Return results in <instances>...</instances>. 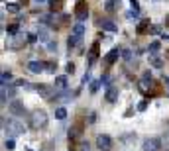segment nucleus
I'll use <instances>...</instances> for the list:
<instances>
[{
	"label": "nucleus",
	"instance_id": "29",
	"mask_svg": "<svg viewBox=\"0 0 169 151\" xmlns=\"http://www.w3.org/2000/svg\"><path fill=\"white\" fill-rule=\"evenodd\" d=\"M73 71H75V65H73V63H67V73H73Z\"/></svg>",
	"mask_w": 169,
	"mask_h": 151
},
{
	"label": "nucleus",
	"instance_id": "34",
	"mask_svg": "<svg viewBox=\"0 0 169 151\" xmlns=\"http://www.w3.org/2000/svg\"><path fill=\"white\" fill-rule=\"evenodd\" d=\"M35 2H39V4H41V2H43V0H35Z\"/></svg>",
	"mask_w": 169,
	"mask_h": 151
},
{
	"label": "nucleus",
	"instance_id": "20",
	"mask_svg": "<svg viewBox=\"0 0 169 151\" xmlns=\"http://www.w3.org/2000/svg\"><path fill=\"white\" fill-rule=\"evenodd\" d=\"M6 8L10 10V12H14V14H18V12H20V6H18L16 2H10V4H6Z\"/></svg>",
	"mask_w": 169,
	"mask_h": 151
},
{
	"label": "nucleus",
	"instance_id": "31",
	"mask_svg": "<svg viewBox=\"0 0 169 151\" xmlns=\"http://www.w3.org/2000/svg\"><path fill=\"white\" fill-rule=\"evenodd\" d=\"M146 28H147V22H144V24H140V26H138V31H144Z\"/></svg>",
	"mask_w": 169,
	"mask_h": 151
},
{
	"label": "nucleus",
	"instance_id": "13",
	"mask_svg": "<svg viewBox=\"0 0 169 151\" xmlns=\"http://www.w3.org/2000/svg\"><path fill=\"white\" fill-rule=\"evenodd\" d=\"M83 34H84V24H83V22H79V24L73 26V35H77L79 39H81Z\"/></svg>",
	"mask_w": 169,
	"mask_h": 151
},
{
	"label": "nucleus",
	"instance_id": "32",
	"mask_svg": "<svg viewBox=\"0 0 169 151\" xmlns=\"http://www.w3.org/2000/svg\"><path fill=\"white\" fill-rule=\"evenodd\" d=\"M146 106H147V102H140V104H138V110H146Z\"/></svg>",
	"mask_w": 169,
	"mask_h": 151
},
{
	"label": "nucleus",
	"instance_id": "8",
	"mask_svg": "<svg viewBox=\"0 0 169 151\" xmlns=\"http://www.w3.org/2000/svg\"><path fill=\"white\" fill-rule=\"evenodd\" d=\"M120 55H122V49H120V47H114V49H110V51H108V55L104 57V63H106V65H112Z\"/></svg>",
	"mask_w": 169,
	"mask_h": 151
},
{
	"label": "nucleus",
	"instance_id": "14",
	"mask_svg": "<svg viewBox=\"0 0 169 151\" xmlns=\"http://www.w3.org/2000/svg\"><path fill=\"white\" fill-rule=\"evenodd\" d=\"M159 47H161V43H159V41H151V43H150V47H147V51H150V55H157V51H159Z\"/></svg>",
	"mask_w": 169,
	"mask_h": 151
},
{
	"label": "nucleus",
	"instance_id": "35",
	"mask_svg": "<svg viewBox=\"0 0 169 151\" xmlns=\"http://www.w3.org/2000/svg\"><path fill=\"white\" fill-rule=\"evenodd\" d=\"M167 151H169V147H167Z\"/></svg>",
	"mask_w": 169,
	"mask_h": 151
},
{
	"label": "nucleus",
	"instance_id": "11",
	"mask_svg": "<svg viewBox=\"0 0 169 151\" xmlns=\"http://www.w3.org/2000/svg\"><path fill=\"white\" fill-rule=\"evenodd\" d=\"M35 90H38L39 94L47 96V98H53V94H51V88H49V86H45V84H38V86H35Z\"/></svg>",
	"mask_w": 169,
	"mask_h": 151
},
{
	"label": "nucleus",
	"instance_id": "18",
	"mask_svg": "<svg viewBox=\"0 0 169 151\" xmlns=\"http://www.w3.org/2000/svg\"><path fill=\"white\" fill-rule=\"evenodd\" d=\"M55 118H57V120H65V118H67V110H65V108H57V110H55Z\"/></svg>",
	"mask_w": 169,
	"mask_h": 151
},
{
	"label": "nucleus",
	"instance_id": "30",
	"mask_svg": "<svg viewBox=\"0 0 169 151\" xmlns=\"http://www.w3.org/2000/svg\"><path fill=\"white\" fill-rule=\"evenodd\" d=\"M35 39H38V35H34V34H30V35H28V41H30V43H34Z\"/></svg>",
	"mask_w": 169,
	"mask_h": 151
},
{
	"label": "nucleus",
	"instance_id": "22",
	"mask_svg": "<svg viewBox=\"0 0 169 151\" xmlns=\"http://www.w3.org/2000/svg\"><path fill=\"white\" fill-rule=\"evenodd\" d=\"M10 79H12V75H10V73H6V71H4L2 73V86H6V83H8V80Z\"/></svg>",
	"mask_w": 169,
	"mask_h": 151
},
{
	"label": "nucleus",
	"instance_id": "9",
	"mask_svg": "<svg viewBox=\"0 0 169 151\" xmlns=\"http://www.w3.org/2000/svg\"><path fill=\"white\" fill-rule=\"evenodd\" d=\"M98 26L102 30H106V31H116L118 28H116V24L114 22H110V20H98Z\"/></svg>",
	"mask_w": 169,
	"mask_h": 151
},
{
	"label": "nucleus",
	"instance_id": "6",
	"mask_svg": "<svg viewBox=\"0 0 169 151\" xmlns=\"http://www.w3.org/2000/svg\"><path fill=\"white\" fill-rule=\"evenodd\" d=\"M8 110L12 112L14 116H26V108H24V104L22 102H18V100H12L8 104Z\"/></svg>",
	"mask_w": 169,
	"mask_h": 151
},
{
	"label": "nucleus",
	"instance_id": "17",
	"mask_svg": "<svg viewBox=\"0 0 169 151\" xmlns=\"http://www.w3.org/2000/svg\"><path fill=\"white\" fill-rule=\"evenodd\" d=\"M116 4H118V0H106V4H104V10H106V12H114Z\"/></svg>",
	"mask_w": 169,
	"mask_h": 151
},
{
	"label": "nucleus",
	"instance_id": "5",
	"mask_svg": "<svg viewBox=\"0 0 169 151\" xmlns=\"http://www.w3.org/2000/svg\"><path fill=\"white\" fill-rule=\"evenodd\" d=\"M75 16H77V20H79V22L87 20V16H89V8H87V4H84L83 0H79V2H77V6H75Z\"/></svg>",
	"mask_w": 169,
	"mask_h": 151
},
{
	"label": "nucleus",
	"instance_id": "10",
	"mask_svg": "<svg viewBox=\"0 0 169 151\" xmlns=\"http://www.w3.org/2000/svg\"><path fill=\"white\" fill-rule=\"evenodd\" d=\"M43 67H45V65L41 63V61H30L28 63V69H30L31 73H41V71H43Z\"/></svg>",
	"mask_w": 169,
	"mask_h": 151
},
{
	"label": "nucleus",
	"instance_id": "26",
	"mask_svg": "<svg viewBox=\"0 0 169 151\" xmlns=\"http://www.w3.org/2000/svg\"><path fill=\"white\" fill-rule=\"evenodd\" d=\"M122 57L126 59V61H132V51H130V49H126V51L122 53Z\"/></svg>",
	"mask_w": 169,
	"mask_h": 151
},
{
	"label": "nucleus",
	"instance_id": "1",
	"mask_svg": "<svg viewBox=\"0 0 169 151\" xmlns=\"http://www.w3.org/2000/svg\"><path fill=\"white\" fill-rule=\"evenodd\" d=\"M45 124H47V114H45V110H35L34 114L30 116V126L34 128V129L43 128Z\"/></svg>",
	"mask_w": 169,
	"mask_h": 151
},
{
	"label": "nucleus",
	"instance_id": "2",
	"mask_svg": "<svg viewBox=\"0 0 169 151\" xmlns=\"http://www.w3.org/2000/svg\"><path fill=\"white\" fill-rule=\"evenodd\" d=\"M2 126L6 132H10V136H20V133H24L26 132V128H24V124H20L18 120H4L2 122Z\"/></svg>",
	"mask_w": 169,
	"mask_h": 151
},
{
	"label": "nucleus",
	"instance_id": "15",
	"mask_svg": "<svg viewBox=\"0 0 169 151\" xmlns=\"http://www.w3.org/2000/svg\"><path fill=\"white\" fill-rule=\"evenodd\" d=\"M151 83V73L146 71L144 75H142V88H147V84Z\"/></svg>",
	"mask_w": 169,
	"mask_h": 151
},
{
	"label": "nucleus",
	"instance_id": "23",
	"mask_svg": "<svg viewBox=\"0 0 169 151\" xmlns=\"http://www.w3.org/2000/svg\"><path fill=\"white\" fill-rule=\"evenodd\" d=\"M100 84H102V83H100V80H93V83H91V92H97Z\"/></svg>",
	"mask_w": 169,
	"mask_h": 151
},
{
	"label": "nucleus",
	"instance_id": "28",
	"mask_svg": "<svg viewBox=\"0 0 169 151\" xmlns=\"http://www.w3.org/2000/svg\"><path fill=\"white\" fill-rule=\"evenodd\" d=\"M89 122H91V124L97 122V114H94V112H91V116H89Z\"/></svg>",
	"mask_w": 169,
	"mask_h": 151
},
{
	"label": "nucleus",
	"instance_id": "25",
	"mask_svg": "<svg viewBox=\"0 0 169 151\" xmlns=\"http://www.w3.org/2000/svg\"><path fill=\"white\" fill-rule=\"evenodd\" d=\"M4 147H6L8 151H12L14 149V139H6V141H4Z\"/></svg>",
	"mask_w": 169,
	"mask_h": 151
},
{
	"label": "nucleus",
	"instance_id": "7",
	"mask_svg": "<svg viewBox=\"0 0 169 151\" xmlns=\"http://www.w3.org/2000/svg\"><path fill=\"white\" fill-rule=\"evenodd\" d=\"M116 98H118V86L110 84L108 88H106V94H104V100L112 104V102H116Z\"/></svg>",
	"mask_w": 169,
	"mask_h": 151
},
{
	"label": "nucleus",
	"instance_id": "24",
	"mask_svg": "<svg viewBox=\"0 0 169 151\" xmlns=\"http://www.w3.org/2000/svg\"><path fill=\"white\" fill-rule=\"evenodd\" d=\"M38 37H39L41 41H47V39H49V37H47V31H45V30H39V31H38Z\"/></svg>",
	"mask_w": 169,
	"mask_h": 151
},
{
	"label": "nucleus",
	"instance_id": "27",
	"mask_svg": "<svg viewBox=\"0 0 169 151\" xmlns=\"http://www.w3.org/2000/svg\"><path fill=\"white\" fill-rule=\"evenodd\" d=\"M16 31H18V24H12L8 28V34H16Z\"/></svg>",
	"mask_w": 169,
	"mask_h": 151
},
{
	"label": "nucleus",
	"instance_id": "4",
	"mask_svg": "<svg viewBox=\"0 0 169 151\" xmlns=\"http://www.w3.org/2000/svg\"><path fill=\"white\" fill-rule=\"evenodd\" d=\"M142 149H144V151H159L161 149V139H157V137H146L144 143H142Z\"/></svg>",
	"mask_w": 169,
	"mask_h": 151
},
{
	"label": "nucleus",
	"instance_id": "19",
	"mask_svg": "<svg viewBox=\"0 0 169 151\" xmlns=\"http://www.w3.org/2000/svg\"><path fill=\"white\" fill-rule=\"evenodd\" d=\"M98 43H93V47H91V59H89V63H93L94 59H97V55H98Z\"/></svg>",
	"mask_w": 169,
	"mask_h": 151
},
{
	"label": "nucleus",
	"instance_id": "12",
	"mask_svg": "<svg viewBox=\"0 0 169 151\" xmlns=\"http://www.w3.org/2000/svg\"><path fill=\"white\" fill-rule=\"evenodd\" d=\"M55 88H57V90H65V88H67V77H65V75L55 79Z\"/></svg>",
	"mask_w": 169,
	"mask_h": 151
},
{
	"label": "nucleus",
	"instance_id": "33",
	"mask_svg": "<svg viewBox=\"0 0 169 151\" xmlns=\"http://www.w3.org/2000/svg\"><path fill=\"white\" fill-rule=\"evenodd\" d=\"M165 86H169V77H165Z\"/></svg>",
	"mask_w": 169,
	"mask_h": 151
},
{
	"label": "nucleus",
	"instance_id": "3",
	"mask_svg": "<svg viewBox=\"0 0 169 151\" xmlns=\"http://www.w3.org/2000/svg\"><path fill=\"white\" fill-rule=\"evenodd\" d=\"M97 147L100 151H110L112 149V137L106 136V133H100V136H97Z\"/></svg>",
	"mask_w": 169,
	"mask_h": 151
},
{
	"label": "nucleus",
	"instance_id": "21",
	"mask_svg": "<svg viewBox=\"0 0 169 151\" xmlns=\"http://www.w3.org/2000/svg\"><path fill=\"white\" fill-rule=\"evenodd\" d=\"M77 43H79V37L77 35H71L69 39H67V45H69V47H75Z\"/></svg>",
	"mask_w": 169,
	"mask_h": 151
},
{
	"label": "nucleus",
	"instance_id": "16",
	"mask_svg": "<svg viewBox=\"0 0 169 151\" xmlns=\"http://www.w3.org/2000/svg\"><path fill=\"white\" fill-rule=\"evenodd\" d=\"M150 63L154 65V67H157V69H161V67H163V61H161V59L157 57V55H150Z\"/></svg>",
	"mask_w": 169,
	"mask_h": 151
}]
</instances>
